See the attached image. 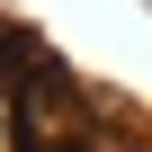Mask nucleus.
I'll list each match as a JSON object with an SVG mask.
<instances>
[{
  "mask_svg": "<svg viewBox=\"0 0 152 152\" xmlns=\"http://www.w3.org/2000/svg\"><path fill=\"white\" fill-rule=\"evenodd\" d=\"M0 152H27V134H18V36L0 45Z\"/></svg>",
  "mask_w": 152,
  "mask_h": 152,
  "instance_id": "nucleus-1",
  "label": "nucleus"
}]
</instances>
